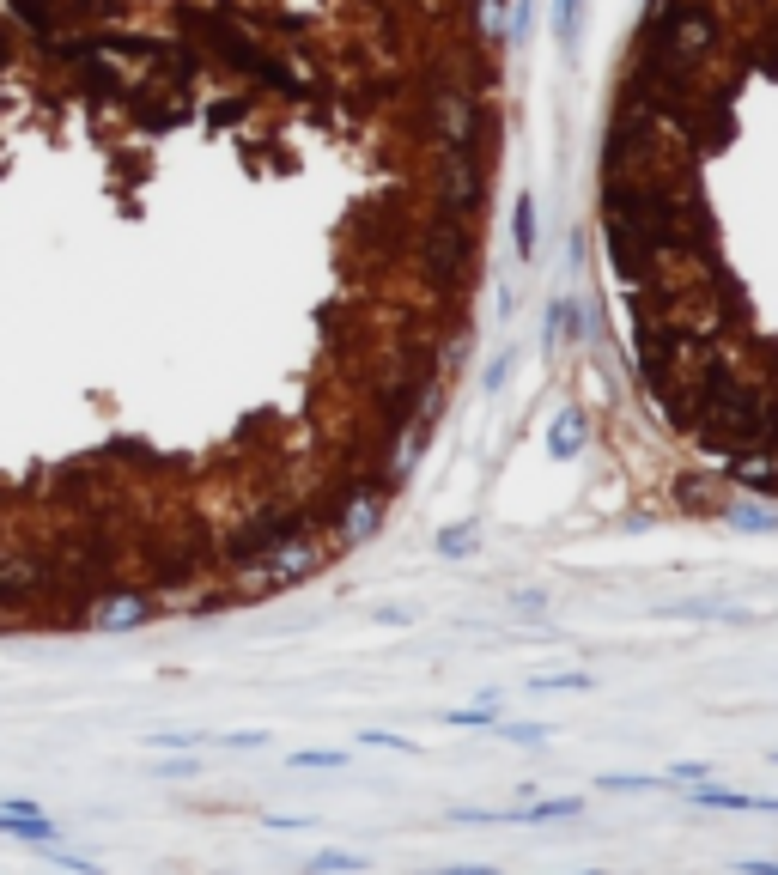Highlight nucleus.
Listing matches in <instances>:
<instances>
[{"label": "nucleus", "mask_w": 778, "mask_h": 875, "mask_svg": "<svg viewBox=\"0 0 778 875\" xmlns=\"http://www.w3.org/2000/svg\"><path fill=\"white\" fill-rule=\"evenodd\" d=\"M511 371H517V347H499L493 365H487V395H499V389L511 383Z\"/></svg>", "instance_id": "6ab92c4d"}, {"label": "nucleus", "mask_w": 778, "mask_h": 875, "mask_svg": "<svg viewBox=\"0 0 778 875\" xmlns=\"http://www.w3.org/2000/svg\"><path fill=\"white\" fill-rule=\"evenodd\" d=\"M742 875H778V857H748V863H736Z\"/></svg>", "instance_id": "cd10ccee"}, {"label": "nucleus", "mask_w": 778, "mask_h": 875, "mask_svg": "<svg viewBox=\"0 0 778 875\" xmlns=\"http://www.w3.org/2000/svg\"><path fill=\"white\" fill-rule=\"evenodd\" d=\"M584 803L578 797H554V803H523V809H450L456 827H554V821H578Z\"/></svg>", "instance_id": "20e7f679"}, {"label": "nucleus", "mask_w": 778, "mask_h": 875, "mask_svg": "<svg viewBox=\"0 0 778 875\" xmlns=\"http://www.w3.org/2000/svg\"><path fill=\"white\" fill-rule=\"evenodd\" d=\"M462 7H469V25H475V37H481L487 49H505V37H511L505 0H462Z\"/></svg>", "instance_id": "9b49d317"}, {"label": "nucleus", "mask_w": 778, "mask_h": 875, "mask_svg": "<svg viewBox=\"0 0 778 875\" xmlns=\"http://www.w3.org/2000/svg\"><path fill=\"white\" fill-rule=\"evenodd\" d=\"M310 869H359V857H353V851H335V845H329V851H317V857H310Z\"/></svg>", "instance_id": "a878e982"}, {"label": "nucleus", "mask_w": 778, "mask_h": 875, "mask_svg": "<svg viewBox=\"0 0 778 875\" xmlns=\"http://www.w3.org/2000/svg\"><path fill=\"white\" fill-rule=\"evenodd\" d=\"M0 833H7V839H31V845H55L61 827L43 809H31L25 797H13V803H0Z\"/></svg>", "instance_id": "0eeeda50"}, {"label": "nucleus", "mask_w": 778, "mask_h": 875, "mask_svg": "<svg viewBox=\"0 0 778 875\" xmlns=\"http://www.w3.org/2000/svg\"><path fill=\"white\" fill-rule=\"evenodd\" d=\"M669 778H675V784H699V778H712V766H706V760H675Z\"/></svg>", "instance_id": "b1692460"}, {"label": "nucleus", "mask_w": 778, "mask_h": 875, "mask_svg": "<svg viewBox=\"0 0 778 875\" xmlns=\"http://www.w3.org/2000/svg\"><path fill=\"white\" fill-rule=\"evenodd\" d=\"M596 681L584 675V669H566V675H535L529 681V693H590Z\"/></svg>", "instance_id": "f3484780"}, {"label": "nucleus", "mask_w": 778, "mask_h": 875, "mask_svg": "<svg viewBox=\"0 0 778 875\" xmlns=\"http://www.w3.org/2000/svg\"><path fill=\"white\" fill-rule=\"evenodd\" d=\"M669 620H730V626H748L754 608H736V602H718V596H699V602H669L663 608Z\"/></svg>", "instance_id": "9d476101"}, {"label": "nucleus", "mask_w": 778, "mask_h": 875, "mask_svg": "<svg viewBox=\"0 0 778 875\" xmlns=\"http://www.w3.org/2000/svg\"><path fill=\"white\" fill-rule=\"evenodd\" d=\"M669 499H675V511H687V517H724L730 481H724L718 468H681L675 481H669Z\"/></svg>", "instance_id": "39448f33"}, {"label": "nucleus", "mask_w": 778, "mask_h": 875, "mask_svg": "<svg viewBox=\"0 0 778 875\" xmlns=\"http://www.w3.org/2000/svg\"><path fill=\"white\" fill-rule=\"evenodd\" d=\"M602 790H620V797H627V790H657V778H639V772H608V778H602Z\"/></svg>", "instance_id": "5701e85b"}, {"label": "nucleus", "mask_w": 778, "mask_h": 875, "mask_svg": "<svg viewBox=\"0 0 778 875\" xmlns=\"http://www.w3.org/2000/svg\"><path fill=\"white\" fill-rule=\"evenodd\" d=\"M511 244H517V262H535V195H517L511 207Z\"/></svg>", "instance_id": "4468645a"}, {"label": "nucleus", "mask_w": 778, "mask_h": 875, "mask_svg": "<svg viewBox=\"0 0 778 875\" xmlns=\"http://www.w3.org/2000/svg\"><path fill=\"white\" fill-rule=\"evenodd\" d=\"M511 748H541V742H548V724H505L499 730Z\"/></svg>", "instance_id": "aec40b11"}, {"label": "nucleus", "mask_w": 778, "mask_h": 875, "mask_svg": "<svg viewBox=\"0 0 778 875\" xmlns=\"http://www.w3.org/2000/svg\"><path fill=\"white\" fill-rule=\"evenodd\" d=\"M292 766H304V772H341V766H347V754H341V748H298V754H292Z\"/></svg>", "instance_id": "a211bd4d"}, {"label": "nucleus", "mask_w": 778, "mask_h": 875, "mask_svg": "<svg viewBox=\"0 0 778 875\" xmlns=\"http://www.w3.org/2000/svg\"><path fill=\"white\" fill-rule=\"evenodd\" d=\"M159 620V602H152V590L134 578V584H104L98 602L86 608V632H134V626H152Z\"/></svg>", "instance_id": "7ed1b4c3"}, {"label": "nucleus", "mask_w": 778, "mask_h": 875, "mask_svg": "<svg viewBox=\"0 0 778 875\" xmlns=\"http://www.w3.org/2000/svg\"><path fill=\"white\" fill-rule=\"evenodd\" d=\"M712 468L754 499H778V450H736V456H718Z\"/></svg>", "instance_id": "423d86ee"}, {"label": "nucleus", "mask_w": 778, "mask_h": 875, "mask_svg": "<svg viewBox=\"0 0 778 875\" xmlns=\"http://www.w3.org/2000/svg\"><path fill=\"white\" fill-rule=\"evenodd\" d=\"M584 444H590V414L572 402V408H560L554 426H548V456H554V462H572V456H584Z\"/></svg>", "instance_id": "6e6552de"}, {"label": "nucleus", "mask_w": 778, "mask_h": 875, "mask_svg": "<svg viewBox=\"0 0 778 875\" xmlns=\"http://www.w3.org/2000/svg\"><path fill=\"white\" fill-rule=\"evenodd\" d=\"M724 523L730 529H748V535H778V511L772 505H754V499H736V493L724 505Z\"/></svg>", "instance_id": "f8f14e48"}, {"label": "nucleus", "mask_w": 778, "mask_h": 875, "mask_svg": "<svg viewBox=\"0 0 778 875\" xmlns=\"http://www.w3.org/2000/svg\"><path fill=\"white\" fill-rule=\"evenodd\" d=\"M341 237L371 256V262H402V250L414 244V195H389V201H359L341 219Z\"/></svg>", "instance_id": "f03ea898"}, {"label": "nucleus", "mask_w": 778, "mask_h": 875, "mask_svg": "<svg viewBox=\"0 0 778 875\" xmlns=\"http://www.w3.org/2000/svg\"><path fill=\"white\" fill-rule=\"evenodd\" d=\"M219 748H238V754H250V748H268V736L262 730H238V736H213Z\"/></svg>", "instance_id": "393cba45"}, {"label": "nucleus", "mask_w": 778, "mask_h": 875, "mask_svg": "<svg viewBox=\"0 0 778 875\" xmlns=\"http://www.w3.org/2000/svg\"><path fill=\"white\" fill-rule=\"evenodd\" d=\"M329 541H323V529H304V535H286V541H274L268 553H256L250 566H231L225 572V602L231 608H244V602H268V596H280V590H292V584H304V578H317L323 566H329Z\"/></svg>", "instance_id": "f257e3e1"}, {"label": "nucleus", "mask_w": 778, "mask_h": 875, "mask_svg": "<svg viewBox=\"0 0 778 875\" xmlns=\"http://www.w3.org/2000/svg\"><path fill=\"white\" fill-rule=\"evenodd\" d=\"M159 772H165V778H195V772H201V766H195V760H165V766H159Z\"/></svg>", "instance_id": "c756f323"}, {"label": "nucleus", "mask_w": 778, "mask_h": 875, "mask_svg": "<svg viewBox=\"0 0 778 875\" xmlns=\"http://www.w3.org/2000/svg\"><path fill=\"white\" fill-rule=\"evenodd\" d=\"M152 748H177V754H189V748H201V742H213V736H195V730H159V736H146Z\"/></svg>", "instance_id": "412c9836"}, {"label": "nucleus", "mask_w": 778, "mask_h": 875, "mask_svg": "<svg viewBox=\"0 0 778 875\" xmlns=\"http://www.w3.org/2000/svg\"><path fill=\"white\" fill-rule=\"evenodd\" d=\"M578 13H584V0H554V43L566 49V61L578 49Z\"/></svg>", "instance_id": "dca6fc26"}, {"label": "nucleus", "mask_w": 778, "mask_h": 875, "mask_svg": "<svg viewBox=\"0 0 778 875\" xmlns=\"http://www.w3.org/2000/svg\"><path fill=\"white\" fill-rule=\"evenodd\" d=\"M432 547H438V560H469V553L481 547V523H444L432 535Z\"/></svg>", "instance_id": "ddd939ff"}, {"label": "nucleus", "mask_w": 778, "mask_h": 875, "mask_svg": "<svg viewBox=\"0 0 778 875\" xmlns=\"http://www.w3.org/2000/svg\"><path fill=\"white\" fill-rule=\"evenodd\" d=\"M268 827H280V833H298V827H310L304 815H268Z\"/></svg>", "instance_id": "7c9ffc66"}, {"label": "nucleus", "mask_w": 778, "mask_h": 875, "mask_svg": "<svg viewBox=\"0 0 778 875\" xmlns=\"http://www.w3.org/2000/svg\"><path fill=\"white\" fill-rule=\"evenodd\" d=\"M377 620H383V626H408L414 614H408V608H377Z\"/></svg>", "instance_id": "2f4dec72"}, {"label": "nucleus", "mask_w": 778, "mask_h": 875, "mask_svg": "<svg viewBox=\"0 0 778 875\" xmlns=\"http://www.w3.org/2000/svg\"><path fill=\"white\" fill-rule=\"evenodd\" d=\"M511 608L523 620H541V614H548V590H511Z\"/></svg>", "instance_id": "4be33fe9"}, {"label": "nucleus", "mask_w": 778, "mask_h": 875, "mask_svg": "<svg viewBox=\"0 0 778 875\" xmlns=\"http://www.w3.org/2000/svg\"><path fill=\"white\" fill-rule=\"evenodd\" d=\"M687 797L699 809H736V815H778V797H748V790H718V784H687Z\"/></svg>", "instance_id": "1a4fd4ad"}, {"label": "nucleus", "mask_w": 778, "mask_h": 875, "mask_svg": "<svg viewBox=\"0 0 778 875\" xmlns=\"http://www.w3.org/2000/svg\"><path fill=\"white\" fill-rule=\"evenodd\" d=\"M49 851H55L61 869H92V857H80V851H61V845H49Z\"/></svg>", "instance_id": "c85d7f7f"}, {"label": "nucleus", "mask_w": 778, "mask_h": 875, "mask_svg": "<svg viewBox=\"0 0 778 875\" xmlns=\"http://www.w3.org/2000/svg\"><path fill=\"white\" fill-rule=\"evenodd\" d=\"M444 724H456V730H493V724H499V699H493V693H481V705L444 711Z\"/></svg>", "instance_id": "2eb2a0df"}, {"label": "nucleus", "mask_w": 778, "mask_h": 875, "mask_svg": "<svg viewBox=\"0 0 778 875\" xmlns=\"http://www.w3.org/2000/svg\"><path fill=\"white\" fill-rule=\"evenodd\" d=\"M365 742H371V748H396V754H420L408 736H389V730H365Z\"/></svg>", "instance_id": "bb28decb"}]
</instances>
